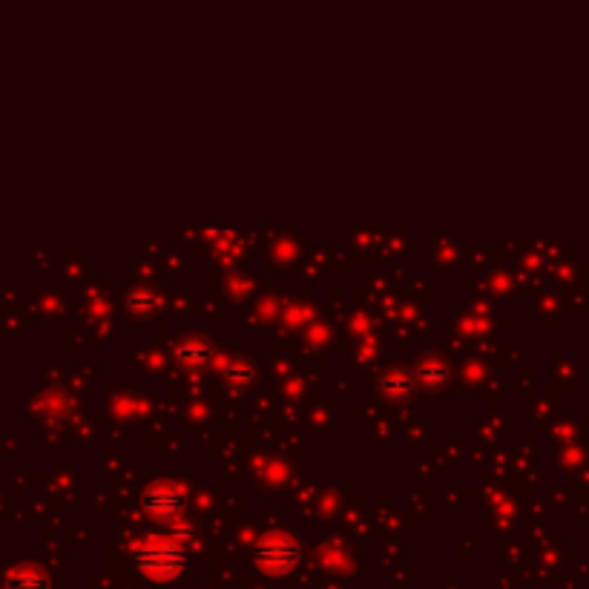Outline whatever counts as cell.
I'll list each match as a JSON object with an SVG mask.
<instances>
[{
    "label": "cell",
    "mask_w": 589,
    "mask_h": 589,
    "mask_svg": "<svg viewBox=\"0 0 589 589\" xmlns=\"http://www.w3.org/2000/svg\"><path fill=\"white\" fill-rule=\"evenodd\" d=\"M138 567L150 578L170 581L184 569V552L179 546H153V549H138Z\"/></svg>",
    "instance_id": "6da1fadb"
},
{
    "label": "cell",
    "mask_w": 589,
    "mask_h": 589,
    "mask_svg": "<svg viewBox=\"0 0 589 589\" xmlns=\"http://www.w3.org/2000/svg\"><path fill=\"white\" fill-rule=\"evenodd\" d=\"M296 558H299V549H296V544L288 535H271V538H265L262 544L256 546V561L268 572H276V575H282V572H288V569L294 567Z\"/></svg>",
    "instance_id": "7a4b0ae2"
},
{
    "label": "cell",
    "mask_w": 589,
    "mask_h": 589,
    "mask_svg": "<svg viewBox=\"0 0 589 589\" xmlns=\"http://www.w3.org/2000/svg\"><path fill=\"white\" fill-rule=\"evenodd\" d=\"M144 506H147V512H153L159 518H170L184 506V492L173 483H159V486L147 489Z\"/></svg>",
    "instance_id": "3957f363"
},
{
    "label": "cell",
    "mask_w": 589,
    "mask_h": 589,
    "mask_svg": "<svg viewBox=\"0 0 589 589\" xmlns=\"http://www.w3.org/2000/svg\"><path fill=\"white\" fill-rule=\"evenodd\" d=\"M179 357H182L184 363H196V360H207V345L202 348H179Z\"/></svg>",
    "instance_id": "277c9868"
}]
</instances>
